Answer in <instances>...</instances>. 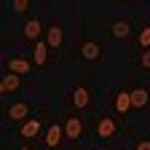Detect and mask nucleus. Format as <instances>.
Here are the masks:
<instances>
[{"mask_svg": "<svg viewBox=\"0 0 150 150\" xmlns=\"http://www.w3.org/2000/svg\"><path fill=\"white\" fill-rule=\"evenodd\" d=\"M81 56H83L86 62H97L99 56H102V46L94 43V40H83L81 43Z\"/></svg>", "mask_w": 150, "mask_h": 150, "instance_id": "obj_1", "label": "nucleus"}, {"mask_svg": "<svg viewBox=\"0 0 150 150\" xmlns=\"http://www.w3.org/2000/svg\"><path fill=\"white\" fill-rule=\"evenodd\" d=\"M112 107H115V112L126 115V112L131 110V91H118L115 97H112Z\"/></svg>", "mask_w": 150, "mask_h": 150, "instance_id": "obj_2", "label": "nucleus"}, {"mask_svg": "<svg viewBox=\"0 0 150 150\" xmlns=\"http://www.w3.org/2000/svg\"><path fill=\"white\" fill-rule=\"evenodd\" d=\"M64 134H67L70 139H81V134H83V121H81L78 115L67 118V121H64Z\"/></svg>", "mask_w": 150, "mask_h": 150, "instance_id": "obj_3", "label": "nucleus"}, {"mask_svg": "<svg viewBox=\"0 0 150 150\" xmlns=\"http://www.w3.org/2000/svg\"><path fill=\"white\" fill-rule=\"evenodd\" d=\"M40 35H43V24H40V19H30V22L24 24V38L32 43L40 40Z\"/></svg>", "mask_w": 150, "mask_h": 150, "instance_id": "obj_4", "label": "nucleus"}, {"mask_svg": "<svg viewBox=\"0 0 150 150\" xmlns=\"http://www.w3.org/2000/svg\"><path fill=\"white\" fill-rule=\"evenodd\" d=\"M62 40H64L62 27H59V24H51V27L46 30V43H48V48H59V46H62Z\"/></svg>", "mask_w": 150, "mask_h": 150, "instance_id": "obj_5", "label": "nucleus"}, {"mask_svg": "<svg viewBox=\"0 0 150 150\" xmlns=\"http://www.w3.org/2000/svg\"><path fill=\"white\" fill-rule=\"evenodd\" d=\"M30 115V105L27 102H13L11 107H8V118L11 121H24Z\"/></svg>", "mask_w": 150, "mask_h": 150, "instance_id": "obj_6", "label": "nucleus"}, {"mask_svg": "<svg viewBox=\"0 0 150 150\" xmlns=\"http://www.w3.org/2000/svg\"><path fill=\"white\" fill-rule=\"evenodd\" d=\"M97 134L102 137V139H107V137H112V134H115V121H112V118H99L97 121Z\"/></svg>", "mask_w": 150, "mask_h": 150, "instance_id": "obj_7", "label": "nucleus"}, {"mask_svg": "<svg viewBox=\"0 0 150 150\" xmlns=\"http://www.w3.org/2000/svg\"><path fill=\"white\" fill-rule=\"evenodd\" d=\"M129 32H131V24L126 22V19H118V22H112V24H110V35H112V38H118V40L129 38Z\"/></svg>", "mask_w": 150, "mask_h": 150, "instance_id": "obj_8", "label": "nucleus"}, {"mask_svg": "<svg viewBox=\"0 0 150 150\" xmlns=\"http://www.w3.org/2000/svg\"><path fill=\"white\" fill-rule=\"evenodd\" d=\"M32 70V64L27 62V59H19V56H13V59L8 62V72L11 75H27Z\"/></svg>", "mask_w": 150, "mask_h": 150, "instance_id": "obj_9", "label": "nucleus"}, {"mask_svg": "<svg viewBox=\"0 0 150 150\" xmlns=\"http://www.w3.org/2000/svg\"><path fill=\"white\" fill-rule=\"evenodd\" d=\"M40 121H38V118H30V121H24L22 123V137L24 139H32V137H38V134H40Z\"/></svg>", "mask_w": 150, "mask_h": 150, "instance_id": "obj_10", "label": "nucleus"}, {"mask_svg": "<svg viewBox=\"0 0 150 150\" xmlns=\"http://www.w3.org/2000/svg\"><path fill=\"white\" fill-rule=\"evenodd\" d=\"M62 134H64V129H62L59 123H54V126L46 131V145H48V147H59V142H62Z\"/></svg>", "mask_w": 150, "mask_h": 150, "instance_id": "obj_11", "label": "nucleus"}, {"mask_svg": "<svg viewBox=\"0 0 150 150\" xmlns=\"http://www.w3.org/2000/svg\"><path fill=\"white\" fill-rule=\"evenodd\" d=\"M88 102H91V94H88L86 86H78L72 91V105L75 107H88Z\"/></svg>", "mask_w": 150, "mask_h": 150, "instance_id": "obj_12", "label": "nucleus"}, {"mask_svg": "<svg viewBox=\"0 0 150 150\" xmlns=\"http://www.w3.org/2000/svg\"><path fill=\"white\" fill-rule=\"evenodd\" d=\"M19 83H22V78H19V75H6V78L3 81H0V91H3V94H13L16 88H19Z\"/></svg>", "mask_w": 150, "mask_h": 150, "instance_id": "obj_13", "label": "nucleus"}, {"mask_svg": "<svg viewBox=\"0 0 150 150\" xmlns=\"http://www.w3.org/2000/svg\"><path fill=\"white\" fill-rule=\"evenodd\" d=\"M150 99L147 88H131V107H145Z\"/></svg>", "mask_w": 150, "mask_h": 150, "instance_id": "obj_14", "label": "nucleus"}, {"mask_svg": "<svg viewBox=\"0 0 150 150\" xmlns=\"http://www.w3.org/2000/svg\"><path fill=\"white\" fill-rule=\"evenodd\" d=\"M46 54H48V43L38 40V43H35V64H38V67H43V64H46V59H48Z\"/></svg>", "mask_w": 150, "mask_h": 150, "instance_id": "obj_15", "label": "nucleus"}, {"mask_svg": "<svg viewBox=\"0 0 150 150\" xmlns=\"http://www.w3.org/2000/svg\"><path fill=\"white\" fill-rule=\"evenodd\" d=\"M137 43H139L142 48H147V46H150V24L139 30V35H137Z\"/></svg>", "mask_w": 150, "mask_h": 150, "instance_id": "obj_16", "label": "nucleus"}, {"mask_svg": "<svg viewBox=\"0 0 150 150\" xmlns=\"http://www.w3.org/2000/svg\"><path fill=\"white\" fill-rule=\"evenodd\" d=\"M30 8V0H13V11H19V13H24Z\"/></svg>", "mask_w": 150, "mask_h": 150, "instance_id": "obj_17", "label": "nucleus"}, {"mask_svg": "<svg viewBox=\"0 0 150 150\" xmlns=\"http://www.w3.org/2000/svg\"><path fill=\"white\" fill-rule=\"evenodd\" d=\"M139 64H142V67H145V70H147V67H150V51H145V54H142V56H139Z\"/></svg>", "mask_w": 150, "mask_h": 150, "instance_id": "obj_18", "label": "nucleus"}, {"mask_svg": "<svg viewBox=\"0 0 150 150\" xmlns=\"http://www.w3.org/2000/svg\"><path fill=\"white\" fill-rule=\"evenodd\" d=\"M134 150H150V139H139V142L134 145Z\"/></svg>", "mask_w": 150, "mask_h": 150, "instance_id": "obj_19", "label": "nucleus"}, {"mask_svg": "<svg viewBox=\"0 0 150 150\" xmlns=\"http://www.w3.org/2000/svg\"><path fill=\"white\" fill-rule=\"evenodd\" d=\"M22 150H30V147H22Z\"/></svg>", "mask_w": 150, "mask_h": 150, "instance_id": "obj_20", "label": "nucleus"}]
</instances>
